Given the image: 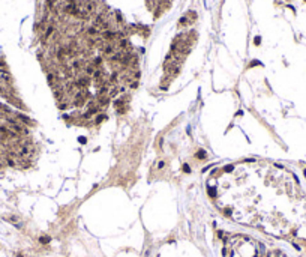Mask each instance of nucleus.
<instances>
[{
	"label": "nucleus",
	"mask_w": 306,
	"mask_h": 257,
	"mask_svg": "<svg viewBox=\"0 0 306 257\" xmlns=\"http://www.w3.org/2000/svg\"><path fill=\"white\" fill-rule=\"evenodd\" d=\"M96 33H98V27L92 26L90 29H89V35H96Z\"/></svg>",
	"instance_id": "obj_7"
},
{
	"label": "nucleus",
	"mask_w": 306,
	"mask_h": 257,
	"mask_svg": "<svg viewBox=\"0 0 306 257\" xmlns=\"http://www.w3.org/2000/svg\"><path fill=\"white\" fill-rule=\"evenodd\" d=\"M102 51H104V54H107L111 57L114 54V51H116V48H114L113 44H107V45H104V48H102Z\"/></svg>",
	"instance_id": "obj_1"
},
{
	"label": "nucleus",
	"mask_w": 306,
	"mask_h": 257,
	"mask_svg": "<svg viewBox=\"0 0 306 257\" xmlns=\"http://www.w3.org/2000/svg\"><path fill=\"white\" fill-rule=\"evenodd\" d=\"M101 63H102V59H101V57H96V59L93 60V66H99Z\"/></svg>",
	"instance_id": "obj_8"
},
{
	"label": "nucleus",
	"mask_w": 306,
	"mask_h": 257,
	"mask_svg": "<svg viewBox=\"0 0 306 257\" xmlns=\"http://www.w3.org/2000/svg\"><path fill=\"white\" fill-rule=\"evenodd\" d=\"M197 158H198V160H206L207 153L204 152V150H198V152H197Z\"/></svg>",
	"instance_id": "obj_5"
},
{
	"label": "nucleus",
	"mask_w": 306,
	"mask_h": 257,
	"mask_svg": "<svg viewBox=\"0 0 306 257\" xmlns=\"http://www.w3.org/2000/svg\"><path fill=\"white\" fill-rule=\"evenodd\" d=\"M117 78H119V74H117V72H114V74L111 75V81H116Z\"/></svg>",
	"instance_id": "obj_12"
},
{
	"label": "nucleus",
	"mask_w": 306,
	"mask_h": 257,
	"mask_svg": "<svg viewBox=\"0 0 306 257\" xmlns=\"http://www.w3.org/2000/svg\"><path fill=\"white\" fill-rule=\"evenodd\" d=\"M119 45H120V47H126V45H128V39H125V38H123V39H120Z\"/></svg>",
	"instance_id": "obj_10"
},
{
	"label": "nucleus",
	"mask_w": 306,
	"mask_h": 257,
	"mask_svg": "<svg viewBox=\"0 0 306 257\" xmlns=\"http://www.w3.org/2000/svg\"><path fill=\"white\" fill-rule=\"evenodd\" d=\"M119 92H120V90H119V89H117V87H114V89H113V90H111V92H110V93H108V96H110V98H114V96H116V95H119Z\"/></svg>",
	"instance_id": "obj_6"
},
{
	"label": "nucleus",
	"mask_w": 306,
	"mask_h": 257,
	"mask_svg": "<svg viewBox=\"0 0 306 257\" xmlns=\"http://www.w3.org/2000/svg\"><path fill=\"white\" fill-rule=\"evenodd\" d=\"M183 171H186V173H191V167L188 164H183Z\"/></svg>",
	"instance_id": "obj_11"
},
{
	"label": "nucleus",
	"mask_w": 306,
	"mask_h": 257,
	"mask_svg": "<svg viewBox=\"0 0 306 257\" xmlns=\"http://www.w3.org/2000/svg\"><path fill=\"white\" fill-rule=\"evenodd\" d=\"M267 257H287L284 254V253H281V251H273V253H270Z\"/></svg>",
	"instance_id": "obj_2"
},
{
	"label": "nucleus",
	"mask_w": 306,
	"mask_h": 257,
	"mask_svg": "<svg viewBox=\"0 0 306 257\" xmlns=\"http://www.w3.org/2000/svg\"><path fill=\"white\" fill-rule=\"evenodd\" d=\"M131 87H132V89H137V87H138V81H134V83L131 84Z\"/></svg>",
	"instance_id": "obj_14"
},
{
	"label": "nucleus",
	"mask_w": 306,
	"mask_h": 257,
	"mask_svg": "<svg viewBox=\"0 0 306 257\" xmlns=\"http://www.w3.org/2000/svg\"><path fill=\"white\" fill-rule=\"evenodd\" d=\"M107 120V114H99V116L95 119V123H101V122Z\"/></svg>",
	"instance_id": "obj_4"
},
{
	"label": "nucleus",
	"mask_w": 306,
	"mask_h": 257,
	"mask_svg": "<svg viewBox=\"0 0 306 257\" xmlns=\"http://www.w3.org/2000/svg\"><path fill=\"white\" fill-rule=\"evenodd\" d=\"M164 165H165V162L161 161V162H159V165H158V169H164Z\"/></svg>",
	"instance_id": "obj_15"
},
{
	"label": "nucleus",
	"mask_w": 306,
	"mask_h": 257,
	"mask_svg": "<svg viewBox=\"0 0 306 257\" xmlns=\"http://www.w3.org/2000/svg\"><path fill=\"white\" fill-rule=\"evenodd\" d=\"M140 75H141V72H140V71H135V74H134V78H137V80H138V78H140Z\"/></svg>",
	"instance_id": "obj_13"
},
{
	"label": "nucleus",
	"mask_w": 306,
	"mask_h": 257,
	"mask_svg": "<svg viewBox=\"0 0 306 257\" xmlns=\"http://www.w3.org/2000/svg\"><path fill=\"white\" fill-rule=\"evenodd\" d=\"M95 71H96V69H95L93 65H89V66L86 68V74H87V75H93V72H95Z\"/></svg>",
	"instance_id": "obj_3"
},
{
	"label": "nucleus",
	"mask_w": 306,
	"mask_h": 257,
	"mask_svg": "<svg viewBox=\"0 0 306 257\" xmlns=\"http://www.w3.org/2000/svg\"><path fill=\"white\" fill-rule=\"evenodd\" d=\"M39 240H41V244H48L50 242V238H48V236H42Z\"/></svg>",
	"instance_id": "obj_9"
}]
</instances>
